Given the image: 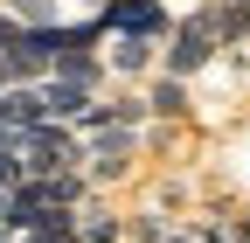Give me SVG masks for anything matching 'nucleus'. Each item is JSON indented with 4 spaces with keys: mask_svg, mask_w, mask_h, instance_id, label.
<instances>
[{
    "mask_svg": "<svg viewBox=\"0 0 250 243\" xmlns=\"http://www.w3.org/2000/svg\"><path fill=\"white\" fill-rule=\"evenodd\" d=\"M167 7H174V14H181V7H202V0H167Z\"/></svg>",
    "mask_w": 250,
    "mask_h": 243,
    "instance_id": "11",
    "label": "nucleus"
},
{
    "mask_svg": "<svg viewBox=\"0 0 250 243\" xmlns=\"http://www.w3.org/2000/svg\"><path fill=\"white\" fill-rule=\"evenodd\" d=\"M14 21H28V28H49V21H62V0H0Z\"/></svg>",
    "mask_w": 250,
    "mask_h": 243,
    "instance_id": "9",
    "label": "nucleus"
},
{
    "mask_svg": "<svg viewBox=\"0 0 250 243\" xmlns=\"http://www.w3.org/2000/svg\"><path fill=\"white\" fill-rule=\"evenodd\" d=\"M215 63H223V28H215L208 0H202V7H181L174 28H167V42H160V70H174V77L195 83V77L215 70Z\"/></svg>",
    "mask_w": 250,
    "mask_h": 243,
    "instance_id": "1",
    "label": "nucleus"
},
{
    "mask_svg": "<svg viewBox=\"0 0 250 243\" xmlns=\"http://www.w3.org/2000/svg\"><path fill=\"white\" fill-rule=\"evenodd\" d=\"M21 28H28V21H14V14H7V7H0V56H7V49H14V42H21Z\"/></svg>",
    "mask_w": 250,
    "mask_h": 243,
    "instance_id": "10",
    "label": "nucleus"
},
{
    "mask_svg": "<svg viewBox=\"0 0 250 243\" xmlns=\"http://www.w3.org/2000/svg\"><path fill=\"white\" fill-rule=\"evenodd\" d=\"M139 160H146V125H104V132H90V181L111 195L118 181H132L139 174Z\"/></svg>",
    "mask_w": 250,
    "mask_h": 243,
    "instance_id": "2",
    "label": "nucleus"
},
{
    "mask_svg": "<svg viewBox=\"0 0 250 243\" xmlns=\"http://www.w3.org/2000/svg\"><path fill=\"white\" fill-rule=\"evenodd\" d=\"M104 28H125V35H153V42H167V28H174V7L167 0H104Z\"/></svg>",
    "mask_w": 250,
    "mask_h": 243,
    "instance_id": "4",
    "label": "nucleus"
},
{
    "mask_svg": "<svg viewBox=\"0 0 250 243\" xmlns=\"http://www.w3.org/2000/svg\"><path fill=\"white\" fill-rule=\"evenodd\" d=\"M146 104H153L160 125H188V118H195V90H188V77H174V70H153L146 77Z\"/></svg>",
    "mask_w": 250,
    "mask_h": 243,
    "instance_id": "5",
    "label": "nucleus"
},
{
    "mask_svg": "<svg viewBox=\"0 0 250 243\" xmlns=\"http://www.w3.org/2000/svg\"><path fill=\"white\" fill-rule=\"evenodd\" d=\"M77 7H83V14H90V7H104V0H77Z\"/></svg>",
    "mask_w": 250,
    "mask_h": 243,
    "instance_id": "13",
    "label": "nucleus"
},
{
    "mask_svg": "<svg viewBox=\"0 0 250 243\" xmlns=\"http://www.w3.org/2000/svg\"><path fill=\"white\" fill-rule=\"evenodd\" d=\"M90 98H98V90L77 83V77H62V70H49V77H42V111H49V118H70V125H77V111H83Z\"/></svg>",
    "mask_w": 250,
    "mask_h": 243,
    "instance_id": "7",
    "label": "nucleus"
},
{
    "mask_svg": "<svg viewBox=\"0 0 250 243\" xmlns=\"http://www.w3.org/2000/svg\"><path fill=\"white\" fill-rule=\"evenodd\" d=\"M77 229H83V243H125V208L98 188V195L77 208Z\"/></svg>",
    "mask_w": 250,
    "mask_h": 243,
    "instance_id": "6",
    "label": "nucleus"
},
{
    "mask_svg": "<svg viewBox=\"0 0 250 243\" xmlns=\"http://www.w3.org/2000/svg\"><path fill=\"white\" fill-rule=\"evenodd\" d=\"M28 243H83L77 208H42V216H35V229H28Z\"/></svg>",
    "mask_w": 250,
    "mask_h": 243,
    "instance_id": "8",
    "label": "nucleus"
},
{
    "mask_svg": "<svg viewBox=\"0 0 250 243\" xmlns=\"http://www.w3.org/2000/svg\"><path fill=\"white\" fill-rule=\"evenodd\" d=\"M104 70H111V83H146L153 70H160V42L111 28V35H104Z\"/></svg>",
    "mask_w": 250,
    "mask_h": 243,
    "instance_id": "3",
    "label": "nucleus"
},
{
    "mask_svg": "<svg viewBox=\"0 0 250 243\" xmlns=\"http://www.w3.org/2000/svg\"><path fill=\"white\" fill-rule=\"evenodd\" d=\"M236 223H243V229H250V202H243V208H236Z\"/></svg>",
    "mask_w": 250,
    "mask_h": 243,
    "instance_id": "12",
    "label": "nucleus"
}]
</instances>
